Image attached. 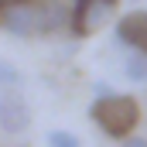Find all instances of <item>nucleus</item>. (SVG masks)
<instances>
[{
	"mask_svg": "<svg viewBox=\"0 0 147 147\" xmlns=\"http://www.w3.org/2000/svg\"><path fill=\"white\" fill-rule=\"evenodd\" d=\"M113 34H116L120 45H127V48H144L147 51V10H130V14H123V17L116 21Z\"/></svg>",
	"mask_w": 147,
	"mask_h": 147,
	"instance_id": "nucleus-3",
	"label": "nucleus"
},
{
	"mask_svg": "<svg viewBox=\"0 0 147 147\" xmlns=\"http://www.w3.org/2000/svg\"><path fill=\"white\" fill-rule=\"evenodd\" d=\"M123 69H127V79H130V82H140V86H144L147 82V51L144 48H130Z\"/></svg>",
	"mask_w": 147,
	"mask_h": 147,
	"instance_id": "nucleus-5",
	"label": "nucleus"
},
{
	"mask_svg": "<svg viewBox=\"0 0 147 147\" xmlns=\"http://www.w3.org/2000/svg\"><path fill=\"white\" fill-rule=\"evenodd\" d=\"M92 92H96V96H113L110 82H103V79H96V82H92Z\"/></svg>",
	"mask_w": 147,
	"mask_h": 147,
	"instance_id": "nucleus-8",
	"label": "nucleus"
},
{
	"mask_svg": "<svg viewBox=\"0 0 147 147\" xmlns=\"http://www.w3.org/2000/svg\"><path fill=\"white\" fill-rule=\"evenodd\" d=\"M48 147H79V137L69 130H55V134H48Z\"/></svg>",
	"mask_w": 147,
	"mask_h": 147,
	"instance_id": "nucleus-6",
	"label": "nucleus"
},
{
	"mask_svg": "<svg viewBox=\"0 0 147 147\" xmlns=\"http://www.w3.org/2000/svg\"><path fill=\"white\" fill-rule=\"evenodd\" d=\"M17 79H21V75H17V69H14L10 62H3V58H0V86H14Z\"/></svg>",
	"mask_w": 147,
	"mask_h": 147,
	"instance_id": "nucleus-7",
	"label": "nucleus"
},
{
	"mask_svg": "<svg viewBox=\"0 0 147 147\" xmlns=\"http://www.w3.org/2000/svg\"><path fill=\"white\" fill-rule=\"evenodd\" d=\"M0 31L14 38L51 34L48 0H0Z\"/></svg>",
	"mask_w": 147,
	"mask_h": 147,
	"instance_id": "nucleus-2",
	"label": "nucleus"
},
{
	"mask_svg": "<svg viewBox=\"0 0 147 147\" xmlns=\"http://www.w3.org/2000/svg\"><path fill=\"white\" fill-rule=\"evenodd\" d=\"M89 120L106 134V137H130L140 123V106L134 96L113 92V96H96L89 106Z\"/></svg>",
	"mask_w": 147,
	"mask_h": 147,
	"instance_id": "nucleus-1",
	"label": "nucleus"
},
{
	"mask_svg": "<svg viewBox=\"0 0 147 147\" xmlns=\"http://www.w3.org/2000/svg\"><path fill=\"white\" fill-rule=\"evenodd\" d=\"M123 147H147V140H144V137H127Z\"/></svg>",
	"mask_w": 147,
	"mask_h": 147,
	"instance_id": "nucleus-9",
	"label": "nucleus"
},
{
	"mask_svg": "<svg viewBox=\"0 0 147 147\" xmlns=\"http://www.w3.org/2000/svg\"><path fill=\"white\" fill-rule=\"evenodd\" d=\"M31 127V110L21 96H0V130L3 134H24Z\"/></svg>",
	"mask_w": 147,
	"mask_h": 147,
	"instance_id": "nucleus-4",
	"label": "nucleus"
}]
</instances>
